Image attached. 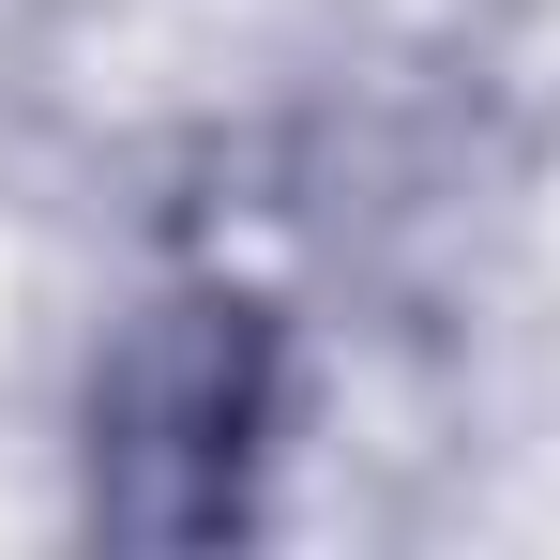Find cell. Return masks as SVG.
Here are the masks:
<instances>
[{
  "label": "cell",
  "mask_w": 560,
  "mask_h": 560,
  "mask_svg": "<svg viewBox=\"0 0 560 560\" xmlns=\"http://www.w3.org/2000/svg\"><path fill=\"white\" fill-rule=\"evenodd\" d=\"M258 455H273V318L228 288L152 303L92 378V515L137 546H212L258 515Z\"/></svg>",
  "instance_id": "obj_1"
}]
</instances>
